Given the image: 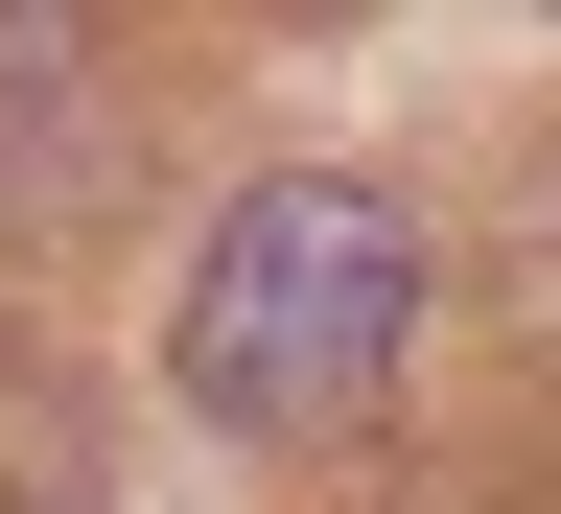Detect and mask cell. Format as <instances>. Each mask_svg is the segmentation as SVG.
<instances>
[{"label":"cell","mask_w":561,"mask_h":514,"mask_svg":"<svg viewBox=\"0 0 561 514\" xmlns=\"http://www.w3.org/2000/svg\"><path fill=\"white\" fill-rule=\"evenodd\" d=\"M398 328H421V210L351 187V164H280L210 210L187 305H164V375L234 421V445H351L398 398Z\"/></svg>","instance_id":"1"},{"label":"cell","mask_w":561,"mask_h":514,"mask_svg":"<svg viewBox=\"0 0 561 514\" xmlns=\"http://www.w3.org/2000/svg\"><path fill=\"white\" fill-rule=\"evenodd\" d=\"M0 514H117L94 398H70V375H24V351H0Z\"/></svg>","instance_id":"2"}]
</instances>
